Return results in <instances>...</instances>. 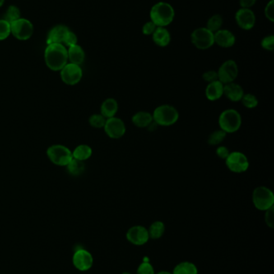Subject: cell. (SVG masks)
<instances>
[{"instance_id":"cell-11","label":"cell","mask_w":274,"mask_h":274,"mask_svg":"<svg viewBox=\"0 0 274 274\" xmlns=\"http://www.w3.org/2000/svg\"><path fill=\"white\" fill-rule=\"evenodd\" d=\"M104 130L109 138L117 140L122 138L126 134V127L124 121L118 117H113L106 119Z\"/></svg>"},{"instance_id":"cell-40","label":"cell","mask_w":274,"mask_h":274,"mask_svg":"<svg viewBox=\"0 0 274 274\" xmlns=\"http://www.w3.org/2000/svg\"><path fill=\"white\" fill-rule=\"evenodd\" d=\"M216 155H218V157L222 159V160H226V158L229 156V153H230V151L229 149L226 147V146H219V147L216 149Z\"/></svg>"},{"instance_id":"cell-45","label":"cell","mask_w":274,"mask_h":274,"mask_svg":"<svg viewBox=\"0 0 274 274\" xmlns=\"http://www.w3.org/2000/svg\"><path fill=\"white\" fill-rule=\"evenodd\" d=\"M3 2H4V0H0V7H1V6H2V4H3Z\"/></svg>"},{"instance_id":"cell-24","label":"cell","mask_w":274,"mask_h":274,"mask_svg":"<svg viewBox=\"0 0 274 274\" xmlns=\"http://www.w3.org/2000/svg\"><path fill=\"white\" fill-rule=\"evenodd\" d=\"M173 274H198V268L190 261L178 263L173 270Z\"/></svg>"},{"instance_id":"cell-3","label":"cell","mask_w":274,"mask_h":274,"mask_svg":"<svg viewBox=\"0 0 274 274\" xmlns=\"http://www.w3.org/2000/svg\"><path fill=\"white\" fill-rule=\"evenodd\" d=\"M153 120L159 126L168 127L176 123L179 113L174 106L163 104L155 108L153 112Z\"/></svg>"},{"instance_id":"cell-21","label":"cell","mask_w":274,"mask_h":274,"mask_svg":"<svg viewBox=\"0 0 274 274\" xmlns=\"http://www.w3.org/2000/svg\"><path fill=\"white\" fill-rule=\"evenodd\" d=\"M118 111V101L113 98H108L101 105V114L106 119L115 117Z\"/></svg>"},{"instance_id":"cell-14","label":"cell","mask_w":274,"mask_h":274,"mask_svg":"<svg viewBox=\"0 0 274 274\" xmlns=\"http://www.w3.org/2000/svg\"><path fill=\"white\" fill-rule=\"evenodd\" d=\"M126 239L134 245L141 246L146 244L150 240L148 230L142 225H135L128 229Z\"/></svg>"},{"instance_id":"cell-12","label":"cell","mask_w":274,"mask_h":274,"mask_svg":"<svg viewBox=\"0 0 274 274\" xmlns=\"http://www.w3.org/2000/svg\"><path fill=\"white\" fill-rule=\"evenodd\" d=\"M11 24V32L16 39L27 40L33 34V25L29 20L19 19Z\"/></svg>"},{"instance_id":"cell-42","label":"cell","mask_w":274,"mask_h":274,"mask_svg":"<svg viewBox=\"0 0 274 274\" xmlns=\"http://www.w3.org/2000/svg\"><path fill=\"white\" fill-rule=\"evenodd\" d=\"M257 0H239L240 6V8H252L256 2H257Z\"/></svg>"},{"instance_id":"cell-2","label":"cell","mask_w":274,"mask_h":274,"mask_svg":"<svg viewBox=\"0 0 274 274\" xmlns=\"http://www.w3.org/2000/svg\"><path fill=\"white\" fill-rule=\"evenodd\" d=\"M175 16L174 7L167 2H159L153 5L150 11V19L157 27L167 28Z\"/></svg>"},{"instance_id":"cell-16","label":"cell","mask_w":274,"mask_h":274,"mask_svg":"<svg viewBox=\"0 0 274 274\" xmlns=\"http://www.w3.org/2000/svg\"><path fill=\"white\" fill-rule=\"evenodd\" d=\"M214 42L221 48H232L235 44L236 36L231 30L220 29L214 33Z\"/></svg>"},{"instance_id":"cell-33","label":"cell","mask_w":274,"mask_h":274,"mask_svg":"<svg viewBox=\"0 0 274 274\" xmlns=\"http://www.w3.org/2000/svg\"><path fill=\"white\" fill-rule=\"evenodd\" d=\"M11 33V24L5 20H0V40L7 39Z\"/></svg>"},{"instance_id":"cell-30","label":"cell","mask_w":274,"mask_h":274,"mask_svg":"<svg viewBox=\"0 0 274 274\" xmlns=\"http://www.w3.org/2000/svg\"><path fill=\"white\" fill-rule=\"evenodd\" d=\"M240 101L242 102V104H243L246 108H248V109H252V108H257V105H258V103H259L257 96L253 95V94H251V93L244 94Z\"/></svg>"},{"instance_id":"cell-43","label":"cell","mask_w":274,"mask_h":274,"mask_svg":"<svg viewBox=\"0 0 274 274\" xmlns=\"http://www.w3.org/2000/svg\"><path fill=\"white\" fill-rule=\"evenodd\" d=\"M158 124H157L156 123H155V121H153L152 123H150V125L148 126V127H146V128H147V129H148V131H150V132H154V131H155V130H156L157 127H158Z\"/></svg>"},{"instance_id":"cell-7","label":"cell","mask_w":274,"mask_h":274,"mask_svg":"<svg viewBox=\"0 0 274 274\" xmlns=\"http://www.w3.org/2000/svg\"><path fill=\"white\" fill-rule=\"evenodd\" d=\"M191 41L197 49H209L215 44L214 33L209 30L206 27L198 28L192 31Z\"/></svg>"},{"instance_id":"cell-18","label":"cell","mask_w":274,"mask_h":274,"mask_svg":"<svg viewBox=\"0 0 274 274\" xmlns=\"http://www.w3.org/2000/svg\"><path fill=\"white\" fill-rule=\"evenodd\" d=\"M154 43L160 48H165L170 44L171 41V35L167 28L158 27L152 35Z\"/></svg>"},{"instance_id":"cell-35","label":"cell","mask_w":274,"mask_h":274,"mask_svg":"<svg viewBox=\"0 0 274 274\" xmlns=\"http://www.w3.org/2000/svg\"><path fill=\"white\" fill-rule=\"evenodd\" d=\"M261 45L263 49L273 52L274 49V35H270L264 37L263 39L261 40Z\"/></svg>"},{"instance_id":"cell-6","label":"cell","mask_w":274,"mask_h":274,"mask_svg":"<svg viewBox=\"0 0 274 274\" xmlns=\"http://www.w3.org/2000/svg\"><path fill=\"white\" fill-rule=\"evenodd\" d=\"M47 155L51 162L58 166H67L73 159L72 152L61 145H52L48 148Z\"/></svg>"},{"instance_id":"cell-20","label":"cell","mask_w":274,"mask_h":274,"mask_svg":"<svg viewBox=\"0 0 274 274\" xmlns=\"http://www.w3.org/2000/svg\"><path fill=\"white\" fill-rule=\"evenodd\" d=\"M69 32L68 29L65 26H57L54 29H52L49 34H48L47 43L52 44V43H62L65 42L68 33Z\"/></svg>"},{"instance_id":"cell-8","label":"cell","mask_w":274,"mask_h":274,"mask_svg":"<svg viewBox=\"0 0 274 274\" xmlns=\"http://www.w3.org/2000/svg\"><path fill=\"white\" fill-rule=\"evenodd\" d=\"M225 164L231 172L235 173H244L249 168L248 157L240 152H230L225 160Z\"/></svg>"},{"instance_id":"cell-36","label":"cell","mask_w":274,"mask_h":274,"mask_svg":"<svg viewBox=\"0 0 274 274\" xmlns=\"http://www.w3.org/2000/svg\"><path fill=\"white\" fill-rule=\"evenodd\" d=\"M157 28L158 27L151 20H150V21L146 22V24H143L142 29H141V31H142L143 35H152L154 32H155V30H156Z\"/></svg>"},{"instance_id":"cell-5","label":"cell","mask_w":274,"mask_h":274,"mask_svg":"<svg viewBox=\"0 0 274 274\" xmlns=\"http://www.w3.org/2000/svg\"><path fill=\"white\" fill-rule=\"evenodd\" d=\"M252 201L257 210L266 211L274 206V192L266 186H259L253 190Z\"/></svg>"},{"instance_id":"cell-13","label":"cell","mask_w":274,"mask_h":274,"mask_svg":"<svg viewBox=\"0 0 274 274\" xmlns=\"http://www.w3.org/2000/svg\"><path fill=\"white\" fill-rule=\"evenodd\" d=\"M82 70L80 65L68 63L61 70V80L68 85H75L81 81Z\"/></svg>"},{"instance_id":"cell-39","label":"cell","mask_w":274,"mask_h":274,"mask_svg":"<svg viewBox=\"0 0 274 274\" xmlns=\"http://www.w3.org/2000/svg\"><path fill=\"white\" fill-rule=\"evenodd\" d=\"M202 78L205 82L208 83V84L219 80H218L217 71H214V70H209V71H205L203 74Z\"/></svg>"},{"instance_id":"cell-34","label":"cell","mask_w":274,"mask_h":274,"mask_svg":"<svg viewBox=\"0 0 274 274\" xmlns=\"http://www.w3.org/2000/svg\"><path fill=\"white\" fill-rule=\"evenodd\" d=\"M137 274H155V269L149 261H143L137 268Z\"/></svg>"},{"instance_id":"cell-29","label":"cell","mask_w":274,"mask_h":274,"mask_svg":"<svg viewBox=\"0 0 274 274\" xmlns=\"http://www.w3.org/2000/svg\"><path fill=\"white\" fill-rule=\"evenodd\" d=\"M68 171L71 175L79 176L85 171V166L84 162L81 160L72 159L67 165Z\"/></svg>"},{"instance_id":"cell-28","label":"cell","mask_w":274,"mask_h":274,"mask_svg":"<svg viewBox=\"0 0 274 274\" xmlns=\"http://www.w3.org/2000/svg\"><path fill=\"white\" fill-rule=\"evenodd\" d=\"M226 136V132H224L223 130H215L209 135L207 143L209 145H211V146H216V145H220L225 140Z\"/></svg>"},{"instance_id":"cell-31","label":"cell","mask_w":274,"mask_h":274,"mask_svg":"<svg viewBox=\"0 0 274 274\" xmlns=\"http://www.w3.org/2000/svg\"><path fill=\"white\" fill-rule=\"evenodd\" d=\"M106 118H104L102 114H94L89 117V124L95 128H102L105 124Z\"/></svg>"},{"instance_id":"cell-1","label":"cell","mask_w":274,"mask_h":274,"mask_svg":"<svg viewBox=\"0 0 274 274\" xmlns=\"http://www.w3.org/2000/svg\"><path fill=\"white\" fill-rule=\"evenodd\" d=\"M46 65L52 71H61L67 64L68 51L61 43L48 44L44 52Z\"/></svg>"},{"instance_id":"cell-38","label":"cell","mask_w":274,"mask_h":274,"mask_svg":"<svg viewBox=\"0 0 274 274\" xmlns=\"http://www.w3.org/2000/svg\"><path fill=\"white\" fill-rule=\"evenodd\" d=\"M265 15L270 22H274V0H270L265 7Z\"/></svg>"},{"instance_id":"cell-25","label":"cell","mask_w":274,"mask_h":274,"mask_svg":"<svg viewBox=\"0 0 274 274\" xmlns=\"http://www.w3.org/2000/svg\"><path fill=\"white\" fill-rule=\"evenodd\" d=\"M147 230L150 239L158 240L160 239L165 233L166 227L163 221L156 220L150 225Z\"/></svg>"},{"instance_id":"cell-15","label":"cell","mask_w":274,"mask_h":274,"mask_svg":"<svg viewBox=\"0 0 274 274\" xmlns=\"http://www.w3.org/2000/svg\"><path fill=\"white\" fill-rule=\"evenodd\" d=\"M235 20L240 29L243 30H251L256 24V15L251 9L240 8L236 12Z\"/></svg>"},{"instance_id":"cell-46","label":"cell","mask_w":274,"mask_h":274,"mask_svg":"<svg viewBox=\"0 0 274 274\" xmlns=\"http://www.w3.org/2000/svg\"><path fill=\"white\" fill-rule=\"evenodd\" d=\"M122 274H131V273H129V272H124V273H122Z\"/></svg>"},{"instance_id":"cell-27","label":"cell","mask_w":274,"mask_h":274,"mask_svg":"<svg viewBox=\"0 0 274 274\" xmlns=\"http://www.w3.org/2000/svg\"><path fill=\"white\" fill-rule=\"evenodd\" d=\"M223 18L220 15H213L207 20V25L206 28L209 30H211V32H216L218 30H220L223 25Z\"/></svg>"},{"instance_id":"cell-17","label":"cell","mask_w":274,"mask_h":274,"mask_svg":"<svg viewBox=\"0 0 274 274\" xmlns=\"http://www.w3.org/2000/svg\"><path fill=\"white\" fill-rule=\"evenodd\" d=\"M244 94V89L237 83H229L224 85V95L231 101H240Z\"/></svg>"},{"instance_id":"cell-32","label":"cell","mask_w":274,"mask_h":274,"mask_svg":"<svg viewBox=\"0 0 274 274\" xmlns=\"http://www.w3.org/2000/svg\"><path fill=\"white\" fill-rule=\"evenodd\" d=\"M20 17V11L19 8L15 6L9 7L7 13L5 15V20L8 22L9 24H11L12 22L19 20Z\"/></svg>"},{"instance_id":"cell-10","label":"cell","mask_w":274,"mask_h":274,"mask_svg":"<svg viewBox=\"0 0 274 274\" xmlns=\"http://www.w3.org/2000/svg\"><path fill=\"white\" fill-rule=\"evenodd\" d=\"M72 264L76 270L86 272L94 266V257L85 248H78L72 255Z\"/></svg>"},{"instance_id":"cell-26","label":"cell","mask_w":274,"mask_h":274,"mask_svg":"<svg viewBox=\"0 0 274 274\" xmlns=\"http://www.w3.org/2000/svg\"><path fill=\"white\" fill-rule=\"evenodd\" d=\"M93 150L89 145H81L77 146L72 152V156L76 160L85 161L91 157Z\"/></svg>"},{"instance_id":"cell-22","label":"cell","mask_w":274,"mask_h":274,"mask_svg":"<svg viewBox=\"0 0 274 274\" xmlns=\"http://www.w3.org/2000/svg\"><path fill=\"white\" fill-rule=\"evenodd\" d=\"M131 120L134 125L140 128H145V127L146 128L154 121L152 114L146 111L137 112L134 115Z\"/></svg>"},{"instance_id":"cell-9","label":"cell","mask_w":274,"mask_h":274,"mask_svg":"<svg viewBox=\"0 0 274 274\" xmlns=\"http://www.w3.org/2000/svg\"><path fill=\"white\" fill-rule=\"evenodd\" d=\"M239 73V69L236 61L229 60L220 65L217 71L218 80L223 85H227L229 83L235 81Z\"/></svg>"},{"instance_id":"cell-37","label":"cell","mask_w":274,"mask_h":274,"mask_svg":"<svg viewBox=\"0 0 274 274\" xmlns=\"http://www.w3.org/2000/svg\"><path fill=\"white\" fill-rule=\"evenodd\" d=\"M266 214H265V221H266V225L270 227V229L274 228V207L270 208L269 210H266Z\"/></svg>"},{"instance_id":"cell-19","label":"cell","mask_w":274,"mask_h":274,"mask_svg":"<svg viewBox=\"0 0 274 274\" xmlns=\"http://www.w3.org/2000/svg\"><path fill=\"white\" fill-rule=\"evenodd\" d=\"M205 95L210 101H216L224 95V85L216 80L207 85L205 90Z\"/></svg>"},{"instance_id":"cell-44","label":"cell","mask_w":274,"mask_h":274,"mask_svg":"<svg viewBox=\"0 0 274 274\" xmlns=\"http://www.w3.org/2000/svg\"><path fill=\"white\" fill-rule=\"evenodd\" d=\"M155 274H173L172 273L168 272V271H160V272L157 273Z\"/></svg>"},{"instance_id":"cell-23","label":"cell","mask_w":274,"mask_h":274,"mask_svg":"<svg viewBox=\"0 0 274 274\" xmlns=\"http://www.w3.org/2000/svg\"><path fill=\"white\" fill-rule=\"evenodd\" d=\"M85 52L82 48L78 45L70 47L68 51V57L71 63L76 65H81L85 61Z\"/></svg>"},{"instance_id":"cell-4","label":"cell","mask_w":274,"mask_h":274,"mask_svg":"<svg viewBox=\"0 0 274 274\" xmlns=\"http://www.w3.org/2000/svg\"><path fill=\"white\" fill-rule=\"evenodd\" d=\"M218 122L220 129L224 132L227 134L234 133L241 127V115L236 109L229 108L220 113Z\"/></svg>"},{"instance_id":"cell-41","label":"cell","mask_w":274,"mask_h":274,"mask_svg":"<svg viewBox=\"0 0 274 274\" xmlns=\"http://www.w3.org/2000/svg\"><path fill=\"white\" fill-rule=\"evenodd\" d=\"M76 42H77V38H76V35H75L74 33L69 31V32L68 33L67 36H66L64 43L70 48L72 46L76 45Z\"/></svg>"}]
</instances>
